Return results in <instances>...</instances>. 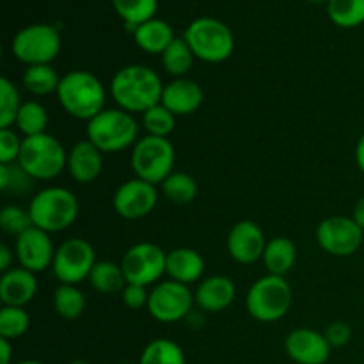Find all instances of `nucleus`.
Wrapping results in <instances>:
<instances>
[{
    "mask_svg": "<svg viewBox=\"0 0 364 364\" xmlns=\"http://www.w3.org/2000/svg\"><path fill=\"white\" fill-rule=\"evenodd\" d=\"M291 301L294 294L287 279L267 274L251 284L245 295V308L249 315L258 322L272 323L288 315Z\"/></svg>",
    "mask_w": 364,
    "mask_h": 364,
    "instance_id": "nucleus-7",
    "label": "nucleus"
},
{
    "mask_svg": "<svg viewBox=\"0 0 364 364\" xmlns=\"http://www.w3.org/2000/svg\"><path fill=\"white\" fill-rule=\"evenodd\" d=\"M57 100L64 112L75 119L91 121L105 109L107 92L100 78L85 70H73L60 77Z\"/></svg>",
    "mask_w": 364,
    "mask_h": 364,
    "instance_id": "nucleus-2",
    "label": "nucleus"
},
{
    "mask_svg": "<svg viewBox=\"0 0 364 364\" xmlns=\"http://www.w3.org/2000/svg\"><path fill=\"white\" fill-rule=\"evenodd\" d=\"M31 327V316L25 308L4 306L0 309V338L13 341L23 336Z\"/></svg>",
    "mask_w": 364,
    "mask_h": 364,
    "instance_id": "nucleus-35",
    "label": "nucleus"
},
{
    "mask_svg": "<svg viewBox=\"0 0 364 364\" xmlns=\"http://www.w3.org/2000/svg\"><path fill=\"white\" fill-rule=\"evenodd\" d=\"M139 364H187V359L180 345L167 338H159L146 345Z\"/></svg>",
    "mask_w": 364,
    "mask_h": 364,
    "instance_id": "nucleus-31",
    "label": "nucleus"
},
{
    "mask_svg": "<svg viewBox=\"0 0 364 364\" xmlns=\"http://www.w3.org/2000/svg\"><path fill=\"white\" fill-rule=\"evenodd\" d=\"M160 103L166 109H169L176 117L188 116V114H194L201 107L203 89L192 78H174L169 84L164 85Z\"/></svg>",
    "mask_w": 364,
    "mask_h": 364,
    "instance_id": "nucleus-20",
    "label": "nucleus"
},
{
    "mask_svg": "<svg viewBox=\"0 0 364 364\" xmlns=\"http://www.w3.org/2000/svg\"><path fill=\"white\" fill-rule=\"evenodd\" d=\"M363 237L364 231L352 217H327L316 228V242L322 251L336 258L355 255L363 245Z\"/></svg>",
    "mask_w": 364,
    "mask_h": 364,
    "instance_id": "nucleus-13",
    "label": "nucleus"
},
{
    "mask_svg": "<svg viewBox=\"0 0 364 364\" xmlns=\"http://www.w3.org/2000/svg\"><path fill=\"white\" fill-rule=\"evenodd\" d=\"M119 364H132V363H119Z\"/></svg>",
    "mask_w": 364,
    "mask_h": 364,
    "instance_id": "nucleus-49",
    "label": "nucleus"
},
{
    "mask_svg": "<svg viewBox=\"0 0 364 364\" xmlns=\"http://www.w3.org/2000/svg\"><path fill=\"white\" fill-rule=\"evenodd\" d=\"M87 141L102 153H117L134 148L139 141V124L134 114L123 109H103L87 121Z\"/></svg>",
    "mask_w": 364,
    "mask_h": 364,
    "instance_id": "nucleus-4",
    "label": "nucleus"
},
{
    "mask_svg": "<svg viewBox=\"0 0 364 364\" xmlns=\"http://www.w3.org/2000/svg\"><path fill=\"white\" fill-rule=\"evenodd\" d=\"M132 34H134L135 45L142 52L153 53V55H156V53L162 55L167 46L176 38L173 27L166 20H160V18H151V20L144 21Z\"/></svg>",
    "mask_w": 364,
    "mask_h": 364,
    "instance_id": "nucleus-23",
    "label": "nucleus"
},
{
    "mask_svg": "<svg viewBox=\"0 0 364 364\" xmlns=\"http://www.w3.org/2000/svg\"><path fill=\"white\" fill-rule=\"evenodd\" d=\"M194 294L187 284L176 281H160L149 291L148 313L162 323H174L187 320L194 308Z\"/></svg>",
    "mask_w": 364,
    "mask_h": 364,
    "instance_id": "nucleus-10",
    "label": "nucleus"
},
{
    "mask_svg": "<svg viewBox=\"0 0 364 364\" xmlns=\"http://www.w3.org/2000/svg\"><path fill=\"white\" fill-rule=\"evenodd\" d=\"M183 38L196 59L208 64L224 63L230 59L235 50L231 28L224 21L212 16H201L191 21Z\"/></svg>",
    "mask_w": 364,
    "mask_h": 364,
    "instance_id": "nucleus-6",
    "label": "nucleus"
},
{
    "mask_svg": "<svg viewBox=\"0 0 364 364\" xmlns=\"http://www.w3.org/2000/svg\"><path fill=\"white\" fill-rule=\"evenodd\" d=\"M308 2H311V4H323V2H327V0H308Z\"/></svg>",
    "mask_w": 364,
    "mask_h": 364,
    "instance_id": "nucleus-48",
    "label": "nucleus"
},
{
    "mask_svg": "<svg viewBox=\"0 0 364 364\" xmlns=\"http://www.w3.org/2000/svg\"><path fill=\"white\" fill-rule=\"evenodd\" d=\"M237 297V287L226 276H210L198 284L194 291L196 306L203 313L226 311Z\"/></svg>",
    "mask_w": 364,
    "mask_h": 364,
    "instance_id": "nucleus-18",
    "label": "nucleus"
},
{
    "mask_svg": "<svg viewBox=\"0 0 364 364\" xmlns=\"http://www.w3.org/2000/svg\"><path fill=\"white\" fill-rule=\"evenodd\" d=\"M323 336L327 338L329 345L333 348H341L345 345L350 343L352 340V327L348 326L347 322H341V320H336V322L329 323L323 331Z\"/></svg>",
    "mask_w": 364,
    "mask_h": 364,
    "instance_id": "nucleus-41",
    "label": "nucleus"
},
{
    "mask_svg": "<svg viewBox=\"0 0 364 364\" xmlns=\"http://www.w3.org/2000/svg\"><path fill=\"white\" fill-rule=\"evenodd\" d=\"M16 164L34 181H50L66 169L68 151L59 139L46 132L34 137H23Z\"/></svg>",
    "mask_w": 364,
    "mask_h": 364,
    "instance_id": "nucleus-5",
    "label": "nucleus"
},
{
    "mask_svg": "<svg viewBox=\"0 0 364 364\" xmlns=\"http://www.w3.org/2000/svg\"><path fill=\"white\" fill-rule=\"evenodd\" d=\"M327 16L341 28L364 23V0H327Z\"/></svg>",
    "mask_w": 364,
    "mask_h": 364,
    "instance_id": "nucleus-32",
    "label": "nucleus"
},
{
    "mask_svg": "<svg viewBox=\"0 0 364 364\" xmlns=\"http://www.w3.org/2000/svg\"><path fill=\"white\" fill-rule=\"evenodd\" d=\"M166 274L171 281L181 284L198 283L205 274V259L198 251L188 247H178L167 252Z\"/></svg>",
    "mask_w": 364,
    "mask_h": 364,
    "instance_id": "nucleus-22",
    "label": "nucleus"
},
{
    "mask_svg": "<svg viewBox=\"0 0 364 364\" xmlns=\"http://www.w3.org/2000/svg\"><path fill=\"white\" fill-rule=\"evenodd\" d=\"M112 7L124 27L134 32L139 25L155 18L159 0H112Z\"/></svg>",
    "mask_w": 364,
    "mask_h": 364,
    "instance_id": "nucleus-27",
    "label": "nucleus"
},
{
    "mask_svg": "<svg viewBox=\"0 0 364 364\" xmlns=\"http://www.w3.org/2000/svg\"><path fill=\"white\" fill-rule=\"evenodd\" d=\"M160 187H162L164 196L174 205H188L198 196V181H196V178L191 176L188 173H181V171L167 176Z\"/></svg>",
    "mask_w": 364,
    "mask_h": 364,
    "instance_id": "nucleus-33",
    "label": "nucleus"
},
{
    "mask_svg": "<svg viewBox=\"0 0 364 364\" xmlns=\"http://www.w3.org/2000/svg\"><path fill=\"white\" fill-rule=\"evenodd\" d=\"M52 304L64 320H77L85 311V297L77 284H59L53 291Z\"/></svg>",
    "mask_w": 364,
    "mask_h": 364,
    "instance_id": "nucleus-28",
    "label": "nucleus"
},
{
    "mask_svg": "<svg viewBox=\"0 0 364 364\" xmlns=\"http://www.w3.org/2000/svg\"><path fill=\"white\" fill-rule=\"evenodd\" d=\"M121 301L127 308L137 309L148 308V301H149V291L146 290V287H141V284H130L128 283L124 287V290L121 291Z\"/></svg>",
    "mask_w": 364,
    "mask_h": 364,
    "instance_id": "nucleus-40",
    "label": "nucleus"
},
{
    "mask_svg": "<svg viewBox=\"0 0 364 364\" xmlns=\"http://www.w3.org/2000/svg\"><path fill=\"white\" fill-rule=\"evenodd\" d=\"M355 164H358L359 171L364 174V134L359 137L358 144H355Z\"/></svg>",
    "mask_w": 364,
    "mask_h": 364,
    "instance_id": "nucleus-45",
    "label": "nucleus"
},
{
    "mask_svg": "<svg viewBox=\"0 0 364 364\" xmlns=\"http://www.w3.org/2000/svg\"><path fill=\"white\" fill-rule=\"evenodd\" d=\"M103 167V153L91 141H78L68 151L66 171L77 183H91L100 176Z\"/></svg>",
    "mask_w": 364,
    "mask_h": 364,
    "instance_id": "nucleus-21",
    "label": "nucleus"
},
{
    "mask_svg": "<svg viewBox=\"0 0 364 364\" xmlns=\"http://www.w3.org/2000/svg\"><path fill=\"white\" fill-rule=\"evenodd\" d=\"M32 226L34 224H32L28 208H21L18 205H7L0 212V228L4 230V233L11 235V237L18 238L21 233L31 230Z\"/></svg>",
    "mask_w": 364,
    "mask_h": 364,
    "instance_id": "nucleus-38",
    "label": "nucleus"
},
{
    "mask_svg": "<svg viewBox=\"0 0 364 364\" xmlns=\"http://www.w3.org/2000/svg\"><path fill=\"white\" fill-rule=\"evenodd\" d=\"M21 103L16 85L9 78H0V130L14 127Z\"/></svg>",
    "mask_w": 364,
    "mask_h": 364,
    "instance_id": "nucleus-34",
    "label": "nucleus"
},
{
    "mask_svg": "<svg viewBox=\"0 0 364 364\" xmlns=\"http://www.w3.org/2000/svg\"><path fill=\"white\" fill-rule=\"evenodd\" d=\"M160 57H162V68L166 70V73L174 78L185 77L191 71L196 59L185 38H174Z\"/></svg>",
    "mask_w": 364,
    "mask_h": 364,
    "instance_id": "nucleus-29",
    "label": "nucleus"
},
{
    "mask_svg": "<svg viewBox=\"0 0 364 364\" xmlns=\"http://www.w3.org/2000/svg\"><path fill=\"white\" fill-rule=\"evenodd\" d=\"M164 84L155 70L144 64H128L121 68L110 82V95L117 109L130 114H144L162 100Z\"/></svg>",
    "mask_w": 364,
    "mask_h": 364,
    "instance_id": "nucleus-1",
    "label": "nucleus"
},
{
    "mask_svg": "<svg viewBox=\"0 0 364 364\" xmlns=\"http://www.w3.org/2000/svg\"><path fill=\"white\" fill-rule=\"evenodd\" d=\"M57 249L53 247V242L50 233L32 226L25 233L16 238L14 244V255H16L18 263L23 269L31 272L39 274L45 272L46 269H52L53 256Z\"/></svg>",
    "mask_w": 364,
    "mask_h": 364,
    "instance_id": "nucleus-15",
    "label": "nucleus"
},
{
    "mask_svg": "<svg viewBox=\"0 0 364 364\" xmlns=\"http://www.w3.org/2000/svg\"><path fill=\"white\" fill-rule=\"evenodd\" d=\"M267 272L284 277L297 262V245L287 237H276L267 242L262 258Z\"/></svg>",
    "mask_w": 364,
    "mask_h": 364,
    "instance_id": "nucleus-24",
    "label": "nucleus"
},
{
    "mask_svg": "<svg viewBox=\"0 0 364 364\" xmlns=\"http://www.w3.org/2000/svg\"><path fill=\"white\" fill-rule=\"evenodd\" d=\"M156 203H159L156 185L148 183L141 178H134L119 185L112 199L117 215L127 220L144 219L156 208Z\"/></svg>",
    "mask_w": 364,
    "mask_h": 364,
    "instance_id": "nucleus-14",
    "label": "nucleus"
},
{
    "mask_svg": "<svg viewBox=\"0 0 364 364\" xmlns=\"http://www.w3.org/2000/svg\"><path fill=\"white\" fill-rule=\"evenodd\" d=\"M38 291L36 274L23 267H13L0 277V301L4 306L25 308Z\"/></svg>",
    "mask_w": 364,
    "mask_h": 364,
    "instance_id": "nucleus-19",
    "label": "nucleus"
},
{
    "mask_svg": "<svg viewBox=\"0 0 364 364\" xmlns=\"http://www.w3.org/2000/svg\"><path fill=\"white\" fill-rule=\"evenodd\" d=\"M32 180L18 164H0V191L6 194L23 196L32 188Z\"/></svg>",
    "mask_w": 364,
    "mask_h": 364,
    "instance_id": "nucleus-37",
    "label": "nucleus"
},
{
    "mask_svg": "<svg viewBox=\"0 0 364 364\" xmlns=\"http://www.w3.org/2000/svg\"><path fill=\"white\" fill-rule=\"evenodd\" d=\"M176 151L169 139L144 135L132 148V169L135 178L151 185H162L167 176L174 173Z\"/></svg>",
    "mask_w": 364,
    "mask_h": 364,
    "instance_id": "nucleus-8",
    "label": "nucleus"
},
{
    "mask_svg": "<svg viewBox=\"0 0 364 364\" xmlns=\"http://www.w3.org/2000/svg\"><path fill=\"white\" fill-rule=\"evenodd\" d=\"M14 251H11L6 244L0 245V272H7V270L13 269L14 262Z\"/></svg>",
    "mask_w": 364,
    "mask_h": 364,
    "instance_id": "nucleus-42",
    "label": "nucleus"
},
{
    "mask_svg": "<svg viewBox=\"0 0 364 364\" xmlns=\"http://www.w3.org/2000/svg\"><path fill=\"white\" fill-rule=\"evenodd\" d=\"M87 281L98 294L103 295L121 294L128 284L121 265L114 262H107V259L105 262H96Z\"/></svg>",
    "mask_w": 364,
    "mask_h": 364,
    "instance_id": "nucleus-25",
    "label": "nucleus"
},
{
    "mask_svg": "<svg viewBox=\"0 0 364 364\" xmlns=\"http://www.w3.org/2000/svg\"><path fill=\"white\" fill-rule=\"evenodd\" d=\"M16 364H45V363L36 361V359H25V361H20V363H16Z\"/></svg>",
    "mask_w": 364,
    "mask_h": 364,
    "instance_id": "nucleus-46",
    "label": "nucleus"
},
{
    "mask_svg": "<svg viewBox=\"0 0 364 364\" xmlns=\"http://www.w3.org/2000/svg\"><path fill=\"white\" fill-rule=\"evenodd\" d=\"M21 84L31 95L48 96L57 92L60 84V77L53 70L52 64H38V66H27L21 75Z\"/></svg>",
    "mask_w": 364,
    "mask_h": 364,
    "instance_id": "nucleus-26",
    "label": "nucleus"
},
{
    "mask_svg": "<svg viewBox=\"0 0 364 364\" xmlns=\"http://www.w3.org/2000/svg\"><path fill=\"white\" fill-rule=\"evenodd\" d=\"M267 238L255 220H240L228 233L226 247L231 258L240 265H252L263 258Z\"/></svg>",
    "mask_w": 364,
    "mask_h": 364,
    "instance_id": "nucleus-16",
    "label": "nucleus"
},
{
    "mask_svg": "<svg viewBox=\"0 0 364 364\" xmlns=\"http://www.w3.org/2000/svg\"><path fill=\"white\" fill-rule=\"evenodd\" d=\"M11 52L25 66L50 64L60 52V34L53 25L34 23L16 32Z\"/></svg>",
    "mask_w": 364,
    "mask_h": 364,
    "instance_id": "nucleus-9",
    "label": "nucleus"
},
{
    "mask_svg": "<svg viewBox=\"0 0 364 364\" xmlns=\"http://www.w3.org/2000/svg\"><path fill=\"white\" fill-rule=\"evenodd\" d=\"M352 219L355 220L359 228L364 231V198L359 199L354 205V210H352Z\"/></svg>",
    "mask_w": 364,
    "mask_h": 364,
    "instance_id": "nucleus-44",
    "label": "nucleus"
},
{
    "mask_svg": "<svg viewBox=\"0 0 364 364\" xmlns=\"http://www.w3.org/2000/svg\"><path fill=\"white\" fill-rule=\"evenodd\" d=\"M68 364H91V363L84 361V359H73V361H70Z\"/></svg>",
    "mask_w": 364,
    "mask_h": 364,
    "instance_id": "nucleus-47",
    "label": "nucleus"
},
{
    "mask_svg": "<svg viewBox=\"0 0 364 364\" xmlns=\"http://www.w3.org/2000/svg\"><path fill=\"white\" fill-rule=\"evenodd\" d=\"M284 350L288 358L297 364H326L329 361L333 347L323 333L309 327H299L287 336Z\"/></svg>",
    "mask_w": 364,
    "mask_h": 364,
    "instance_id": "nucleus-17",
    "label": "nucleus"
},
{
    "mask_svg": "<svg viewBox=\"0 0 364 364\" xmlns=\"http://www.w3.org/2000/svg\"><path fill=\"white\" fill-rule=\"evenodd\" d=\"M14 127H16L18 132L23 134L25 137H34V135L46 134L48 112H46L45 105L36 102V100H28V102L21 103Z\"/></svg>",
    "mask_w": 364,
    "mask_h": 364,
    "instance_id": "nucleus-30",
    "label": "nucleus"
},
{
    "mask_svg": "<svg viewBox=\"0 0 364 364\" xmlns=\"http://www.w3.org/2000/svg\"><path fill=\"white\" fill-rule=\"evenodd\" d=\"M167 252L162 247L151 242H141L135 244L124 252L121 259L127 283L141 284V287H151L160 283L162 276L166 274Z\"/></svg>",
    "mask_w": 364,
    "mask_h": 364,
    "instance_id": "nucleus-12",
    "label": "nucleus"
},
{
    "mask_svg": "<svg viewBox=\"0 0 364 364\" xmlns=\"http://www.w3.org/2000/svg\"><path fill=\"white\" fill-rule=\"evenodd\" d=\"M96 265L92 245L84 238H70L57 247L52 272L60 284H78L89 279Z\"/></svg>",
    "mask_w": 364,
    "mask_h": 364,
    "instance_id": "nucleus-11",
    "label": "nucleus"
},
{
    "mask_svg": "<svg viewBox=\"0 0 364 364\" xmlns=\"http://www.w3.org/2000/svg\"><path fill=\"white\" fill-rule=\"evenodd\" d=\"M142 127H144L146 135H155V137H166L174 132L176 127V116L169 109L159 103L142 114Z\"/></svg>",
    "mask_w": 364,
    "mask_h": 364,
    "instance_id": "nucleus-36",
    "label": "nucleus"
},
{
    "mask_svg": "<svg viewBox=\"0 0 364 364\" xmlns=\"http://www.w3.org/2000/svg\"><path fill=\"white\" fill-rule=\"evenodd\" d=\"M0 364H13V347L6 338H0Z\"/></svg>",
    "mask_w": 364,
    "mask_h": 364,
    "instance_id": "nucleus-43",
    "label": "nucleus"
},
{
    "mask_svg": "<svg viewBox=\"0 0 364 364\" xmlns=\"http://www.w3.org/2000/svg\"><path fill=\"white\" fill-rule=\"evenodd\" d=\"M21 144H23V139H20V135L13 128L0 130V164H16Z\"/></svg>",
    "mask_w": 364,
    "mask_h": 364,
    "instance_id": "nucleus-39",
    "label": "nucleus"
},
{
    "mask_svg": "<svg viewBox=\"0 0 364 364\" xmlns=\"http://www.w3.org/2000/svg\"><path fill=\"white\" fill-rule=\"evenodd\" d=\"M78 199L64 187H46L28 203L32 224L46 233H60L73 226L78 217Z\"/></svg>",
    "mask_w": 364,
    "mask_h": 364,
    "instance_id": "nucleus-3",
    "label": "nucleus"
}]
</instances>
